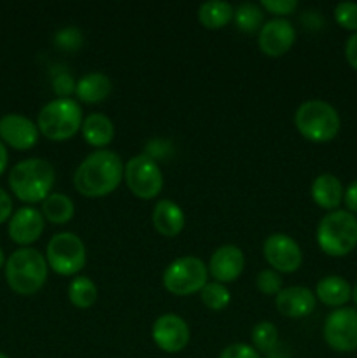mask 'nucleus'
Here are the masks:
<instances>
[{"label": "nucleus", "mask_w": 357, "mask_h": 358, "mask_svg": "<svg viewBox=\"0 0 357 358\" xmlns=\"http://www.w3.org/2000/svg\"><path fill=\"white\" fill-rule=\"evenodd\" d=\"M343 201H345L346 208L350 210V213L356 215L357 213V180H354L352 184L346 187L345 194H343Z\"/></svg>", "instance_id": "37"}, {"label": "nucleus", "mask_w": 357, "mask_h": 358, "mask_svg": "<svg viewBox=\"0 0 357 358\" xmlns=\"http://www.w3.org/2000/svg\"><path fill=\"white\" fill-rule=\"evenodd\" d=\"M198 20L209 30H219L234 20V9L230 2L210 0L200 6Z\"/></svg>", "instance_id": "23"}, {"label": "nucleus", "mask_w": 357, "mask_h": 358, "mask_svg": "<svg viewBox=\"0 0 357 358\" xmlns=\"http://www.w3.org/2000/svg\"><path fill=\"white\" fill-rule=\"evenodd\" d=\"M343 194H345V191H343L342 182L331 173L318 175L312 184V199L315 201V205L324 210L335 212L340 203L343 201Z\"/></svg>", "instance_id": "19"}, {"label": "nucleus", "mask_w": 357, "mask_h": 358, "mask_svg": "<svg viewBox=\"0 0 357 358\" xmlns=\"http://www.w3.org/2000/svg\"><path fill=\"white\" fill-rule=\"evenodd\" d=\"M7 161H9V156H7V149H6V145H4L2 140H0V175L6 171Z\"/></svg>", "instance_id": "38"}, {"label": "nucleus", "mask_w": 357, "mask_h": 358, "mask_svg": "<svg viewBox=\"0 0 357 358\" xmlns=\"http://www.w3.org/2000/svg\"><path fill=\"white\" fill-rule=\"evenodd\" d=\"M315 297L326 306L342 308L352 297V287L342 276H324L315 287Z\"/></svg>", "instance_id": "20"}, {"label": "nucleus", "mask_w": 357, "mask_h": 358, "mask_svg": "<svg viewBox=\"0 0 357 358\" xmlns=\"http://www.w3.org/2000/svg\"><path fill=\"white\" fill-rule=\"evenodd\" d=\"M255 287L265 296H276L282 290V278L273 269H262L255 278Z\"/></svg>", "instance_id": "30"}, {"label": "nucleus", "mask_w": 357, "mask_h": 358, "mask_svg": "<svg viewBox=\"0 0 357 358\" xmlns=\"http://www.w3.org/2000/svg\"><path fill=\"white\" fill-rule=\"evenodd\" d=\"M317 243L326 255H349L357 247V217L346 210L329 212L317 226Z\"/></svg>", "instance_id": "4"}, {"label": "nucleus", "mask_w": 357, "mask_h": 358, "mask_svg": "<svg viewBox=\"0 0 357 358\" xmlns=\"http://www.w3.org/2000/svg\"><path fill=\"white\" fill-rule=\"evenodd\" d=\"M76 80L69 76V73L62 72L59 76L55 77V83H52V87H55L56 94L59 98H69L70 94L76 93Z\"/></svg>", "instance_id": "34"}, {"label": "nucleus", "mask_w": 357, "mask_h": 358, "mask_svg": "<svg viewBox=\"0 0 357 358\" xmlns=\"http://www.w3.org/2000/svg\"><path fill=\"white\" fill-rule=\"evenodd\" d=\"M4 262H6V259H4V252H2V248H0V268L4 266Z\"/></svg>", "instance_id": "40"}, {"label": "nucleus", "mask_w": 357, "mask_h": 358, "mask_svg": "<svg viewBox=\"0 0 357 358\" xmlns=\"http://www.w3.org/2000/svg\"><path fill=\"white\" fill-rule=\"evenodd\" d=\"M262 9L276 16H287L298 9V0H261Z\"/></svg>", "instance_id": "32"}, {"label": "nucleus", "mask_w": 357, "mask_h": 358, "mask_svg": "<svg viewBox=\"0 0 357 358\" xmlns=\"http://www.w3.org/2000/svg\"><path fill=\"white\" fill-rule=\"evenodd\" d=\"M294 124L301 136L315 143L331 142L340 131V114L332 105L322 100H308L298 107Z\"/></svg>", "instance_id": "6"}, {"label": "nucleus", "mask_w": 357, "mask_h": 358, "mask_svg": "<svg viewBox=\"0 0 357 358\" xmlns=\"http://www.w3.org/2000/svg\"><path fill=\"white\" fill-rule=\"evenodd\" d=\"M46 261L58 275H77L86 266V247L77 234L58 233L49 240Z\"/></svg>", "instance_id": "8"}, {"label": "nucleus", "mask_w": 357, "mask_h": 358, "mask_svg": "<svg viewBox=\"0 0 357 358\" xmlns=\"http://www.w3.org/2000/svg\"><path fill=\"white\" fill-rule=\"evenodd\" d=\"M324 339L335 352L350 353L357 350V310L338 308L328 315L324 324Z\"/></svg>", "instance_id": "10"}, {"label": "nucleus", "mask_w": 357, "mask_h": 358, "mask_svg": "<svg viewBox=\"0 0 357 358\" xmlns=\"http://www.w3.org/2000/svg\"><path fill=\"white\" fill-rule=\"evenodd\" d=\"M234 21H237L238 28L245 34H254V31L261 30L262 27V10L261 6L255 3L245 2L234 9Z\"/></svg>", "instance_id": "26"}, {"label": "nucleus", "mask_w": 357, "mask_h": 358, "mask_svg": "<svg viewBox=\"0 0 357 358\" xmlns=\"http://www.w3.org/2000/svg\"><path fill=\"white\" fill-rule=\"evenodd\" d=\"M98 297V289L94 282L88 276H76L69 285V299L79 310H88L94 304Z\"/></svg>", "instance_id": "25"}, {"label": "nucleus", "mask_w": 357, "mask_h": 358, "mask_svg": "<svg viewBox=\"0 0 357 358\" xmlns=\"http://www.w3.org/2000/svg\"><path fill=\"white\" fill-rule=\"evenodd\" d=\"M206 269L205 262L192 255L175 259L168 264L163 273V285L174 296H191V294L202 292L203 287L206 285Z\"/></svg>", "instance_id": "7"}, {"label": "nucleus", "mask_w": 357, "mask_h": 358, "mask_svg": "<svg viewBox=\"0 0 357 358\" xmlns=\"http://www.w3.org/2000/svg\"><path fill=\"white\" fill-rule=\"evenodd\" d=\"M262 254L276 273H294L303 262V252L300 245L284 233H275L266 238Z\"/></svg>", "instance_id": "11"}, {"label": "nucleus", "mask_w": 357, "mask_h": 358, "mask_svg": "<svg viewBox=\"0 0 357 358\" xmlns=\"http://www.w3.org/2000/svg\"><path fill=\"white\" fill-rule=\"evenodd\" d=\"M153 226L163 236L174 238L184 229L186 215L177 203L170 199H160L153 210Z\"/></svg>", "instance_id": "18"}, {"label": "nucleus", "mask_w": 357, "mask_h": 358, "mask_svg": "<svg viewBox=\"0 0 357 358\" xmlns=\"http://www.w3.org/2000/svg\"><path fill=\"white\" fill-rule=\"evenodd\" d=\"M83 126V108L72 98H56L42 107L37 117V128L46 138L63 142L76 135Z\"/></svg>", "instance_id": "5"}, {"label": "nucleus", "mask_w": 357, "mask_h": 358, "mask_svg": "<svg viewBox=\"0 0 357 358\" xmlns=\"http://www.w3.org/2000/svg\"><path fill=\"white\" fill-rule=\"evenodd\" d=\"M345 56H346V62H349V65L352 66L354 70H357V31L346 38Z\"/></svg>", "instance_id": "36"}, {"label": "nucleus", "mask_w": 357, "mask_h": 358, "mask_svg": "<svg viewBox=\"0 0 357 358\" xmlns=\"http://www.w3.org/2000/svg\"><path fill=\"white\" fill-rule=\"evenodd\" d=\"M335 20L340 27L345 30L357 31V3L356 2H340L335 7Z\"/></svg>", "instance_id": "29"}, {"label": "nucleus", "mask_w": 357, "mask_h": 358, "mask_svg": "<svg viewBox=\"0 0 357 358\" xmlns=\"http://www.w3.org/2000/svg\"><path fill=\"white\" fill-rule=\"evenodd\" d=\"M200 296H202V303L212 311L224 310L231 303L230 290L219 282H206V285L203 287Z\"/></svg>", "instance_id": "27"}, {"label": "nucleus", "mask_w": 357, "mask_h": 358, "mask_svg": "<svg viewBox=\"0 0 357 358\" xmlns=\"http://www.w3.org/2000/svg\"><path fill=\"white\" fill-rule=\"evenodd\" d=\"M125 180L133 196L140 199H154L163 191V171L149 154H139L126 163Z\"/></svg>", "instance_id": "9"}, {"label": "nucleus", "mask_w": 357, "mask_h": 358, "mask_svg": "<svg viewBox=\"0 0 357 358\" xmlns=\"http://www.w3.org/2000/svg\"><path fill=\"white\" fill-rule=\"evenodd\" d=\"M191 332L184 318L178 315H161L153 324V339L164 353H178L188 346Z\"/></svg>", "instance_id": "12"}, {"label": "nucleus", "mask_w": 357, "mask_h": 358, "mask_svg": "<svg viewBox=\"0 0 357 358\" xmlns=\"http://www.w3.org/2000/svg\"><path fill=\"white\" fill-rule=\"evenodd\" d=\"M10 217H13V199L0 187V224H4Z\"/></svg>", "instance_id": "35"}, {"label": "nucleus", "mask_w": 357, "mask_h": 358, "mask_svg": "<svg viewBox=\"0 0 357 358\" xmlns=\"http://www.w3.org/2000/svg\"><path fill=\"white\" fill-rule=\"evenodd\" d=\"M112 83L105 73L90 72L76 84V94L84 103H100L111 94Z\"/></svg>", "instance_id": "21"}, {"label": "nucleus", "mask_w": 357, "mask_h": 358, "mask_svg": "<svg viewBox=\"0 0 357 358\" xmlns=\"http://www.w3.org/2000/svg\"><path fill=\"white\" fill-rule=\"evenodd\" d=\"M0 140L16 150H28L37 143L38 128L24 115L6 114L0 117Z\"/></svg>", "instance_id": "14"}, {"label": "nucleus", "mask_w": 357, "mask_h": 358, "mask_svg": "<svg viewBox=\"0 0 357 358\" xmlns=\"http://www.w3.org/2000/svg\"><path fill=\"white\" fill-rule=\"evenodd\" d=\"M48 261L35 248H18L6 261V280L20 296H34L48 280Z\"/></svg>", "instance_id": "3"}, {"label": "nucleus", "mask_w": 357, "mask_h": 358, "mask_svg": "<svg viewBox=\"0 0 357 358\" xmlns=\"http://www.w3.org/2000/svg\"><path fill=\"white\" fill-rule=\"evenodd\" d=\"M352 299H354V303H356V308H357V283L352 290Z\"/></svg>", "instance_id": "39"}, {"label": "nucleus", "mask_w": 357, "mask_h": 358, "mask_svg": "<svg viewBox=\"0 0 357 358\" xmlns=\"http://www.w3.org/2000/svg\"><path fill=\"white\" fill-rule=\"evenodd\" d=\"M317 297L307 287H287L275 296V306L284 317L303 318L314 313Z\"/></svg>", "instance_id": "17"}, {"label": "nucleus", "mask_w": 357, "mask_h": 358, "mask_svg": "<svg viewBox=\"0 0 357 358\" xmlns=\"http://www.w3.org/2000/svg\"><path fill=\"white\" fill-rule=\"evenodd\" d=\"M55 168L41 157L20 161L9 173V187L24 203L44 201L55 185Z\"/></svg>", "instance_id": "2"}, {"label": "nucleus", "mask_w": 357, "mask_h": 358, "mask_svg": "<svg viewBox=\"0 0 357 358\" xmlns=\"http://www.w3.org/2000/svg\"><path fill=\"white\" fill-rule=\"evenodd\" d=\"M252 343L258 352H272L279 343V331L272 322H259L252 329Z\"/></svg>", "instance_id": "28"}, {"label": "nucleus", "mask_w": 357, "mask_h": 358, "mask_svg": "<svg viewBox=\"0 0 357 358\" xmlns=\"http://www.w3.org/2000/svg\"><path fill=\"white\" fill-rule=\"evenodd\" d=\"M44 233V215L37 208L23 206L16 210L9 220V236L14 243L27 247L35 243Z\"/></svg>", "instance_id": "15"}, {"label": "nucleus", "mask_w": 357, "mask_h": 358, "mask_svg": "<svg viewBox=\"0 0 357 358\" xmlns=\"http://www.w3.org/2000/svg\"><path fill=\"white\" fill-rule=\"evenodd\" d=\"M245 266V255L234 245H224L212 254L209 262V273L219 283H231L241 275Z\"/></svg>", "instance_id": "16"}, {"label": "nucleus", "mask_w": 357, "mask_h": 358, "mask_svg": "<svg viewBox=\"0 0 357 358\" xmlns=\"http://www.w3.org/2000/svg\"><path fill=\"white\" fill-rule=\"evenodd\" d=\"M219 358H261L259 352L252 346L244 345V343H234V345L226 346L220 352Z\"/></svg>", "instance_id": "33"}, {"label": "nucleus", "mask_w": 357, "mask_h": 358, "mask_svg": "<svg viewBox=\"0 0 357 358\" xmlns=\"http://www.w3.org/2000/svg\"><path fill=\"white\" fill-rule=\"evenodd\" d=\"M0 358H9V357H7L6 353H0Z\"/></svg>", "instance_id": "41"}, {"label": "nucleus", "mask_w": 357, "mask_h": 358, "mask_svg": "<svg viewBox=\"0 0 357 358\" xmlns=\"http://www.w3.org/2000/svg\"><path fill=\"white\" fill-rule=\"evenodd\" d=\"M296 42V30L290 21L275 17L261 27L258 34V45L270 58H279L286 55Z\"/></svg>", "instance_id": "13"}, {"label": "nucleus", "mask_w": 357, "mask_h": 358, "mask_svg": "<svg viewBox=\"0 0 357 358\" xmlns=\"http://www.w3.org/2000/svg\"><path fill=\"white\" fill-rule=\"evenodd\" d=\"M56 44L66 51H76L83 45V34L77 27H66L56 34Z\"/></svg>", "instance_id": "31"}, {"label": "nucleus", "mask_w": 357, "mask_h": 358, "mask_svg": "<svg viewBox=\"0 0 357 358\" xmlns=\"http://www.w3.org/2000/svg\"><path fill=\"white\" fill-rule=\"evenodd\" d=\"M84 140L93 147H105L114 138V124L104 114H90L80 126Z\"/></svg>", "instance_id": "22"}, {"label": "nucleus", "mask_w": 357, "mask_h": 358, "mask_svg": "<svg viewBox=\"0 0 357 358\" xmlns=\"http://www.w3.org/2000/svg\"><path fill=\"white\" fill-rule=\"evenodd\" d=\"M76 206L69 196L62 194V192H52L48 198L42 201V215L52 224H66L74 217Z\"/></svg>", "instance_id": "24"}, {"label": "nucleus", "mask_w": 357, "mask_h": 358, "mask_svg": "<svg viewBox=\"0 0 357 358\" xmlns=\"http://www.w3.org/2000/svg\"><path fill=\"white\" fill-rule=\"evenodd\" d=\"M125 166L112 150H97L77 166L74 185L86 198H104L121 184Z\"/></svg>", "instance_id": "1"}]
</instances>
